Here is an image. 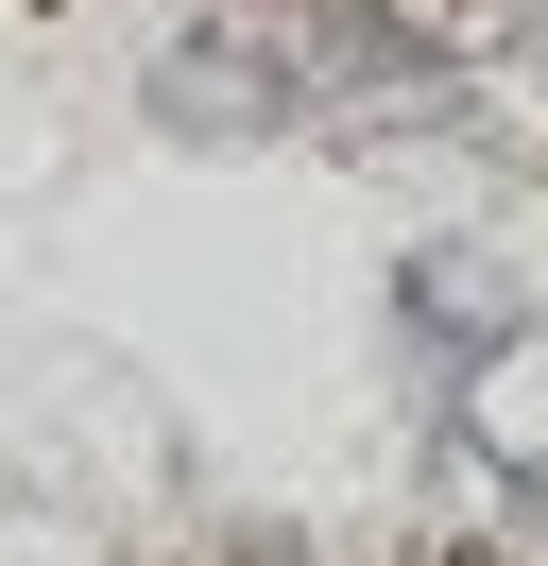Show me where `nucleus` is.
<instances>
[{
	"mask_svg": "<svg viewBox=\"0 0 548 566\" xmlns=\"http://www.w3.org/2000/svg\"><path fill=\"white\" fill-rule=\"evenodd\" d=\"M531 326H548V275L514 241H411L394 344H411V395H429V412H479V378H514Z\"/></svg>",
	"mask_w": 548,
	"mask_h": 566,
	"instance_id": "nucleus-1",
	"label": "nucleus"
}]
</instances>
